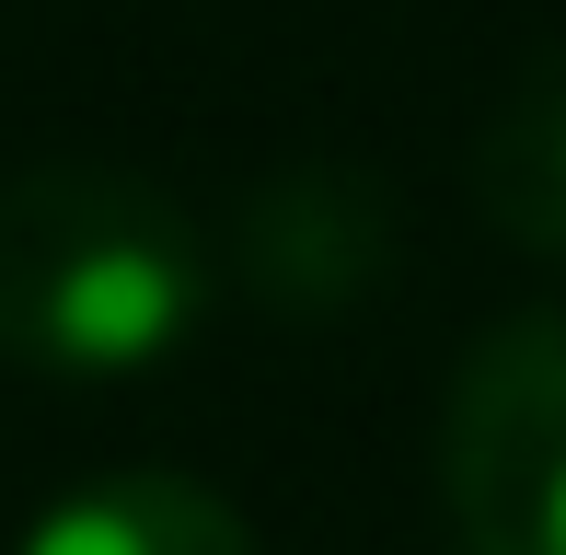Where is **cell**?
<instances>
[{"label": "cell", "instance_id": "6da1fadb", "mask_svg": "<svg viewBox=\"0 0 566 555\" xmlns=\"http://www.w3.org/2000/svg\"><path fill=\"white\" fill-rule=\"evenodd\" d=\"M220 255L150 174L35 163L0 186V359L46 383H139L197 347Z\"/></svg>", "mask_w": 566, "mask_h": 555}, {"label": "cell", "instance_id": "7a4b0ae2", "mask_svg": "<svg viewBox=\"0 0 566 555\" xmlns=\"http://www.w3.org/2000/svg\"><path fill=\"white\" fill-rule=\"evenodd\" d=\"M440 498L462 555H566V301L462 347L440 406Z\"/></svg>", "mask_w": 566, "mask_h": 555}, {"label": "cell", "instance_id": "3957f363", "mask_svg": "<svg viewBox=\"0 0 566 555\" xmlns=\"http://www.w3.org/2000/svg\"><path fill=\"white\" fill-rule=\"evenodd\" d=\"M394 266V197L358 163H277L231 209V278L266 313H358Z\"/></svg>", "mask_w": 566, "mask_h": 555}, {"label": "cell", "instance_id": "277c9868", "mask_svg": "<svg viewBox=\"0 0 566 555\" xmlns=\"http://www.w3.org/2000/svg\"><path fill=\"white\" fill-rule=\"evenodd\" d=\"M23 555H254L243 510L197 474H163V463H127V474H93L70 486L59 510H35Z\"/></svg>", "mask_w": 566, "mask_h": 555}, {"label": "cell", "instance_id": "5b68a950", "mask_svg": "<svg viewBox=\"0 0 566 555\" xmlns=\"http://www.w3.org/2000/svg\"><path fill=\"white\" fill-rule=\"evenodd\" d=\"M474 209L497 220L521 255L566 266V46H544V59L497 93V116H485V139H474Z\"/></svg>", "mask_w": 566, "mask_h": 555}]
</instances>
